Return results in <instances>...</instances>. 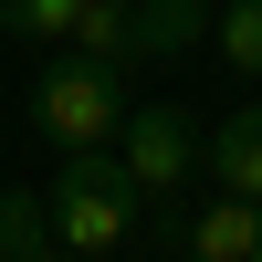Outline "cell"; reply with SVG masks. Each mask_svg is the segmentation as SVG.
Wrapping results in <instances>:
<instances>
[{"mask_svg": "<svg viewBox=\"0 0 262 262\" xmlns=\"http://www.w3.org/2000/svg\"><path fill=\"white\" fill-rule=\"evenodd\" d=\"M137 210H147V189H137V168H126L116 147H63V168H53V242L63 252L105 262L137 231Z\"/></svg>", "mask_w": 262, "mask_h": 262, "instance_id": "6da1fadb", "label": "cell"}, {"mask_svg": "<svg viewBox=\"0 0 262 262\" xmlns=\"http://www.w3.org/2000/svg\"><path fill=\"white\" fill-rule=\"evenodd\" d=\"M126 74H137V63H105V53H74V42H63V53L42 63V84H32V126L53 147H116Z\"/></svg>", "mask_w": 262, "mask_h": 262, "instance_id": "7a4b0ae2", "label": "cell"}, {"mask_svg": "<svg viewBox=\"0 0 262 262\" xmlns=\"http://www.w3.org/2000/svg\"><path fill=\"white\" fill-rule=\"evenodd\" d=\"M116 158L137 168V189H147V200H179V179L200 168V126H189V105H126Z\"/></svg>", "mask_w": 262, "mask_h": 262, "instance_id": "3957f363", "label": "cell"}, {"mask_svg": "<svg viewBox=\"0 0 262 262\" xmlns=\"http://www.w3.org/2000/svg\"><path fill=\"white\" fill-rule=\"evenodd\" d=\"M126 53H137V63L210 53V0H126Z\"/></svg>", "mask_w": 262, "mask_h": 262, "instance_id": "277c9868", "label": "cell"}, {"mask_svg": "<svg viewBox=\"0 0 262 262\" xmlns=\"http://www.w3.org/2000/svg\"><path fill=\"white\" fill-rule=\"evenodd\" d=\"M189 262H262V200L221 189V200L189 221Z\"/></svg>", "mask_w": 262, "mask_h": 262, "instance_id": "5b68a950", "label": "cell"}, {"mask_svg": "<svg viewBox=\"0 0 262 262\" xmlns=\"http://www.w3.org/2000/svg\"><path fill=\"white\" fill-rule=\"evenodd\" d=\"M200 158H210V179H221V189H242V200H262V105H242V116H221Z\"/></svg>", "mask_w": 262, "mask_h": 262, "instance_id": "8992f818", "label": "cell"}, {"mask_svg": "<svg viewBox=\"0 0 262 262\" xmlns=\"http://www.w3.org/2000/svg\"><path fill=\"white\" fill-rule=\"evenodd\" d=\"M53 242V189H0V262Z\"/></svg>", "mask_w": 262, "mask_h": 262, "instance_id": "52a82bcc", "label": "cell"}, {"mask_svg": "<svg viewBox=\"0 0 262 262\" xmlns=\"http://www.w3.org/2000/svg\"><path fill=\"white\" fill-rule=\"evenodd\" d=\"M210 53H221L242 84H262V0H231V11L210 21Z\"/></svg>", "mask_w": 262, "mask_h": 262, "instance_id": "ba28073f", "label": "cell"}, {"mask_svg": "<svg viewBox=\"0 0 262 262\" xmlns=\"http://www.w3.org/2000/svg\"><path fill=\"white\" fill-rule=\"evenodd\" d=\"M0 32H21V42H74V32H84V0H0Z\"/></svg>", "mask_w": 262, "mask_h": 262, "instance_id": "9c48e42d", "label": "cell"}, {"mask_svg": "<svg viewBox=\"0 0 262 262\" xmlns=\"http://www.w3.org/2000/svg\"><path fill=\"white\" fill-rule=\"evenodd\" d=\"M21 262H84V252H63V242H42V252H21Z\"/></svg>", "mask_w": 262, "mask_h": 262, "instance_id": "30bf717a", "label": "cell"}]
</instances>
